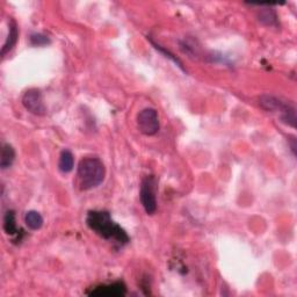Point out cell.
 I'll return each instance as SVG.
<instances>
[{"label":"cell","instance_id":"obj_7","mask_svg":"<svg viewBox=\"0 0 297 297\" xmlns=\"http://www.w3.org/2000/svg\"><path fill=\"white\" fill-rule=\"evenodd\" d=\"M22 105L29 113L36 115V116H44L47 114V108L44 106L42 93L37 88H31L26 91L22 96Z\"/></svg>","mask_w":297,"mask_h":297},{"label":"cell","instance_id":"obj_12","mask_svg":"<svg viewBox=\"0 0 297 297\" xmlns=\"http://www.w3.org/2000/svg\"><path fill=\"white\" fill-rule=\"evenodd\" d=\"M25 223L31 230H40L43 226V217L39 211L29 210L25 215Z\"/></svg>","mask_w":297,"mask_h":297},{"label":"cell","instance_id":"obj_3","mask_svg":"<svg viewBox=\"0 0 297 297\" xmlns=\"http://www.w3.org/2000/svg\"><path fill=\"white\" fill-rule=\"evenodd\" d=\"M260 106L267 111H277L280 113V118L283 123L290 125L291 128L296 127V109L294 105L282 101L276 96L265 94L259 99Z\"/></svg>","mask_w":297,"mask_h":297},{"label":"cell","instance_id":"obj_13","mask_svg":"<svg viewBox=\"0 0 297 297\" xmlns=\"http://www.w3.org/2000/svg\"><path fill=\"white\" fill-rule=\"evenodd\" d=\"M259 20L266 26H276L277 17L273 10H262L259 14Z\"/></svg>","mask_w":297,"mask_h":297},{"label":"cell","instance_id":"obj_5","mask_svg":"<svg viewBox=\"0 0 297 297\" xmlns=\"http://www.w3.org/2000/svg\"><path fill=\"white\" fill-rule=\"evenodd\" d=\"M137 127L143 135L154 136L159 131L161 124L157 110L154 108H144L137 115Z\"/></svg>","mask_w":297,"mask_h":297},{"label":"cell","instance_id":"obj_16","mask_svg":"<svg viewBox=\"0 0 297 297\" xmlns=\"http://www.w3.org/2000/svg\"><path fill=\"white\" fill-rule=\"evenodd\" d=\"M289 142H290V147H291V151L294 156H296V139L295 137H291V139H288Z\"/></svg>","mask_w":297,"mask_h":297},{"label":"cell","instance_id":"obj_9","mask_svg":"<svg viewBox=\"0 0 297 297\" xmlns=\"http://www.w3.org/2000/svg\"><path fill=\"white\" fill-rule=\"evenodd\" d=\"M4 231L9 236H18L19 229L17 225L16 213L13 210H7L4 216Z\"/></svg>","mask_w":297,"mask_h":297},{"label":"cell","instance_id":"obj_15","mask_svg":"<svg viewBox=\"0 0 297 297\" xmlns=\"http://www.w3.org/2000/svg\"><path fill=\"white\" fill-rule=\"evenodd\" d=\"M150 42L152 43V46H154V47L156 48V49H157V50H159V51H161V53H162V54H164V55H165V57H166V58H170V59H171V61H173L174 63H176V64H177V66H179V68H180L181 70H184V71H185V69H184V66H183V63H181V62L179 61V59H178V58L176 57V56H174L173 54H171V53H170V51H166V50L164 49V48H162L161 46H158V44H156V43H155V42H154V41H152V40H150Z\"/></svg>","mask_w":297,"mask_h":297},{"label":"cell","instance_id":"obj_10","mask_svg":"<svg viewBox=\"0 0 297 297\" xmlns=\"http://www.w3.org/2000/svg\"><path fill=\"white\" fill-rule=\"evenodd\" d=\"M14 159H16V150L10 144H4L2 148V158H0L2 170H6L12 166Z\"/></svg>","mask_w":297,"mask_h":297},{"label":"cell","instance_id":"obj_6","mask_svg":"<svg viewBox=\"0 0 297 297\" xmlns=\"http://www.w3.org/2000/svg\"><path fill=\"white\" fill-rule=\"evenodd\" d=\"M85 294L99 297H123L127 295V285L123 281H115L111 283H103L92 287L86 290Z\"/></svg>","mask_w":297,"mask_h":297},{"label":"cell","instance_id":"obj_14","mask_svg":"<svg viewBox=\"0 0 297 297\" xmlns=\"http://www.w3.org/2000/svg\"><path fill=\"white\" fill-rule=\"evenodd\" d=\"M50 39L47 35L40 34V33H35V34L31 35V44L34 47H44L50 44Z\"/></svg>","mask_w":297,"mask_h":297},{"label":"cell","instance_id":"obj_11","mask_svg":"<svg viewBox=\"0 0 297 297\" xmlns=\"http://www.w3.org/2000/svg\"><path fill=\"white\" fill-rule=\"evenodd\" d=\"M74 166V157L71 151L64 150L62 151L61 156H59V162H58V170L62 173H70L73 170Z\"/></svg>","mask_w":297,"mask_h":297},{"label":"cell","instance_id":"obj_2","mask_svg":"<svg viewBox=\"0 0 297 297\" xmlns=\"http://www.w3.org/2000/svg\"><path fill=\"white\" fill-rule=\"evenodd\" d=\"M77 177L81 191H90L103 183L106 167L98 157L83 158L78 164Z\"/></svg>","mask_w":297,"mask_h":297},{"label":"cell","instance_id":"obj_1","mask_svg":"<svg viewBox=\"0 0 297 297\" xmlns=\"http://www.w3.org/2000/svg\"><path fill=\"white\" fill-rule=\"evenodd\" d=\"M86 224L93 232L101 238L124 246L130 243V237L125 230L113 221L110 214L105 210H90L86 216Z\"/></svg>","mask_w":297,"mask_h":297},{"label":"cell","instance_id":"obj_4","mask_svg":"<svg viewBox=\"0 0 297 297\" xmlns=\"http://www.w3.org/2000/svg\"><path fill=\"white\" fill-rule=\"evenodd\" d=\"M139 198L147 215H154L157 210V179L155 176H146L140 184Z\"/></svg>","mask_w":297,"mask_h":297},{"label":"cell","instance_id":"obj_8","mask_svg":"<svg viewBox=\"0 0 297 297\" xmlns=\"http://www.w3.org/2000/svg\"><path fill=\"white\" fill-rule=\"evenodd\" d=\"M18 37H19V29L18 26L14 21H11L10 24V32H9V36L4 43L3 49H2V56H6V54H9L11 50L16 47V44L18 42Z\"/></svg>","mask_w":297,"mask_h":297}]
</instances>
